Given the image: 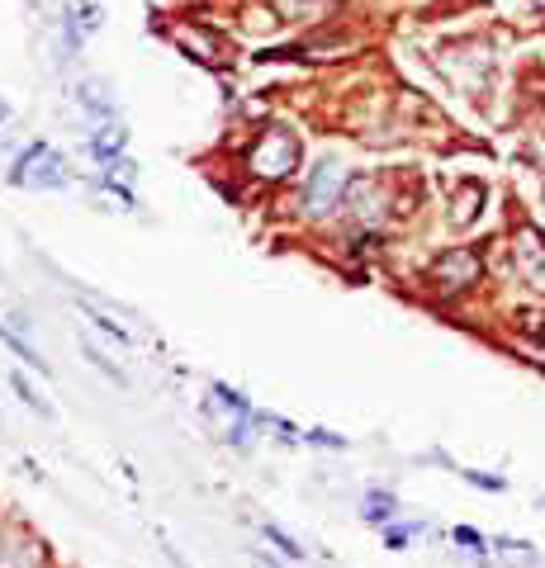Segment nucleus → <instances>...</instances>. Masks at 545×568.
<instances>
[{"instance_id":"f8f14e48","label":"nucleus","mask_w":545,"mask_h":568,"mask_svg":"<svg viewBox=\"0 0 545 568\" xmlns=\"http://www.w3.org/2000/svg\"><path fill=\"white\" fill-rule=\"evenodd\" d=\"M361 516L370 526H389V516H394V493H384V488H370L361 502Z\"/></svg>"},{"instance_id":"7ed1b4c3","label":"nucleus","mask_w":545,"mask_h":568,"mask_svg":"<svg viewBox=\"0 0 545 568\" xmlns=\"http://www.w3.org/2000/svg\"><path fill=\"white\" fill-rule=\"evenodd\" d=\"M5 180H10L15 190H67V185H72V166H67V157L57 152L53 142H29V147L10 161Z\"/></svg>"},{"instance_id":"4468645a","label":"nucleus","mask_w":545,"mask_h":568,"mask_svg":"<svg viewBox=\"0 0 545 568\" xmlns=\"http://www.w3.org/2000/svg\"><path fill=\"white\" fill-rule=\"evenodd\" d=\"M10 389L19 393V403H24V408H34L38 417H53V403H48V398H43V393L34 389V384H29V379H24V374H10Z\"/></svg>"},{"instance_id":"9b49d317","label":"nucleus","mask_w":545,"mask_h":568,"mask_svg":"<svg viewBox=\"0 0 545 568\" xmlns=\"http://www.w3.org/2000/svg\"><path fill=\"white\" fill-rule=\"evenodd\" d=\"M209 398H214V408H223L228 417H252V412H256L252 403H247V398H242L233 384H223V379H214V384H209Z\"/></svg>"},{"instance_id":"a211bd4d","label":"nucleus","mask_w":545,"mask_h":568,"mask_svg":"<svg viewBox=\"0 0 545 568\" xmlns=\"http://www.w3.org/2000/svg\"><path fill=\"white\" fill-rule=\"evenodd\" d=\"M304 445H318V450H346V436H337V431H323V426H313V431H304Z\"/></svg>"},{"instance_id":"5701e85b","label":"nucleus","mask_w":545,"mask_h":568,"mask_svg":"<svg viewBox=\"0 0 545 568\" xmlns=\"http://www.w3.org/2000/svg\"><path fill=\"white\" fill-rule=\"evenodd\" d=\"M5 119H10V105H5V100H0V128H5Z\"/></svg>"},{"instance_id":"f3484780","label":"nucleus","mask_w":545,"mask_h":568,"mask_svg":"<svg viewBox=\"0 0 545 568\" xmlns=\"http://www.w3.org/2000/svg\"><path fill=\"white\" fill-rule=\"evenodd\" d=\"M86 355H91V360H95V370L105 374V379H114V384H119V389H124V384H128V374L119 370V365H114V360H109V355L100 351V346H91V341H86Z\"/></svg>"},{"instance_id":"dca6fc26","label":"nucleus","mask_w":545,"mask_h":568,"mask_svg":"<svg viewBox=\"0 0 545 568\" xmlns=\"http://www.w3.org/2000/svg\"><path fill=\"white\" fill-rule=\"evenodd\" d=\"M252 431H256L252 417H228V426H223V441L237 445V450H252Z\"/></svg>"},{"instance_id":"2eb2a0df","label":"nucleus","mask_w":545,"mask_h":568,"mask_svg":"<svg viewBox=\"0 0 545 568\" xmlns=\"http://www.w3.org/2000/svg\"><path fill=\"white\" fill-rule=\"evenodd\" d=\"M95 185H100V190H105L109 199H119L124 209H138V195L128 190V180H119V176H109V171H100V176H95Z\"/></svg>"},{"instance_id":"423d86ee","label":"nucleus","mask_w":545,"mask_h":568,"mask_svg":"<svg viewBox=\"0 0 545 568\" xmlns=\"http://www.w3.org/2000/svg\"><path fill=\"white\" fill-rule=\"evenodd\" d=\"M72 100H76V109H81V114H91L95 124H114V119H119V95H114V86L95 81V76L76 81Z\"/></svg>"},{"instance_id":"20e7f679","label":"nucleus","mask_w":545,"mask_h":568,"mask_svg":"<svg viewBox=\"0 0 545 568\" xmlns=\"http://www.w3.org/2000/svg\"><path fill=\"white\" fill-rule=\"evenodd\" d=\"M479 275H484V261H479V251L451 247V251H441V256L432 261V270H427V284H436L441 294H460V289L479 284Z\"/></svg>"},{"instance_id":"1a4fd4ad","label":"nucleus","mask_w":545,"mask_h":568,"mask_svg":"<svg viewBox=\"0 0 545 568\" xmlns=\"http://www.w3.org/2000/svg\"><path fill=\"white\" fill-rule=\"evenodd\" d=\"M62 24L76 29L81 38H91L105 29V10L95 5V0H67V10H62Z\"/></svg>"},{"instance_id":"0eeeda50","label":"nucleus","mask_w":545,"mask_h":568,"mask_svg":"<svg viewBox=\"0 0 545 568\" xmlns=\"http://www.w3.org/2000/svg\"><path fill=\"white\" fill-rule=\"evenodd\" d=\"M512 256H517L522 280L545 294V237H541V232H517V247H512Z\"/></svg>"},{"instance_id":"6ab92c4d","label":"nucleus","mask_w":545,"mask_h":568,"mask_svg":"<svg viewBox=\"0 0 545 568\" xmlns=\"http://www.w3.org/2000/svg\"><path fill=\"white\" fill-rule=\"evenodd\" d=\"M105 171H109V176H119V180H128V185H138V176H143V171H138V161H128V157L109 161Z\"/></svg>"},{"instance_id":"6e6552de","label":"nucleus","mask_w":545,"mask_h":568,"mask_svg":"<svg viewBox=\"0 0 545 568\" xmlns=\"http://www.w3.org/2000/svg\"><path fill=\"white\" fill-rule=\"evenodd\" d=\"M86 152H91L100 166H109V161H119L128 152V128L124 119H114V124H95V133L86 138Z\"/></svg>"},{"instance_id":"aec40b11","label":"nucleus","mask_w":545,"mask_h":568,"mask_svg":"<svg viewBox=\"0 0 545 568\" xmlns=\"http://www.w3.org/2000/svg\"><path fill=\"white\" fill-rule=\"evenodd\" d=\"M455 540H460V545H470V550H484V535L470 531V526H460V531H455Z\"/></svg>"},{"instance_id":"4be33fe9","label":"nucleus","mask_w":545,"mask_h":568,"mask_svg":"<svg viewBox=\"0 0 545 568\" xmlns=\"http://www.w3.org/2000/svg\"><path fill=\"white\" fill-rule=\"evenodd\" d=\"M256 564H261V568H285V564H280V559H271V554H266V550L256 554Z\"/></svg>"},{"instance_id":"9d476101","label":"nucleus","mask_w":545,"mask_h":568,"mask_svg":"<svg viewBox=\"0 0 545 568\" xmlns=\"http://www.w3.org/2000/svg\"><path fill=\"white\" fill-rule=\"evenodd\" d=\"M0 346H10V351L19 355V360H24V365H29V370H38L43 374V379H48V360H43V355L34 351V346H29V337H24V332H19V327H10V322H0Z\"/></svg>"},{"instance_id":"412c9836","label":"nucleus","mask_w":545,"mask_h":568,"mask_svg":"<svg viewBox=\"0 0 545 568\" xmlns=\"http://www.w3.org/2000/svg\"><path fill=\"white\" fill-rule=\"evenodd\" d=\"M465 479H470L474 488H493V493L503 488V479H489V474H474V469H465Z\"/></svg>"},{"instance_id":"ddd939ff","label":"nucleus","mask_w":545,"mask_h":568,"mask_svg":"<svg viewBox=\"0 0 545 568\" xmlns=\"http://www.w3.org/2000/svg\"><path fill=\"white\" fill-rule=\"evenodd\" d=\"M261 535H266V545H275V550L285 554V559H294V564H299V559H304V545H299V540H294L290 531H280V526H275V521H261Z\"/></svg>"},{"instance_id":"f257e3e1","label":"nucleus","mask_w":545,"mask_h":568,"mask_svg":"<svg viewBox=\"0 0 545 568\" xmlns=\"http://www.w3.org/2000/svg\"><path fill=\"white\" fill-rule=\"evenodd\" d=\"M242 171L256 185H290V180L304 176V138L290 124L256 128V138L242 152Z\"/></svg>"},{"instance_id":"f03ea898","label":"nucleus","mask_w":545,"mask_h":568,"mask_svg":"<svg viewBox=\"0 0 545 568\" xmlns=\"http://www.w3.org/2000/svg\"><path fill=\"white\" fill-rule=\"evenodd\" d=\"M346 185H351L346 161L337 157V152H327V157L313 161L309 171L299 176V185H294V213H299L304 223H323V218H332V213L342 209Z\"/></svg>"},{"instance_id":"39448f33","label":"nucleus","mask_w":545,"mask_h":568,"mask_svg":"<svg viewBox=\"0 0 545 568\" xmlns=\"http://www.w3.org/2000/svg\"><path fill=\"white\" fill-rule=\"evenodd\" d=\"M171 38H176V48H181V53H190L195 62H204V67H223V62L233 57V43L218 34L214 24H200V19L176 24V29H171Z\"/></svg>"}]
</instances>
